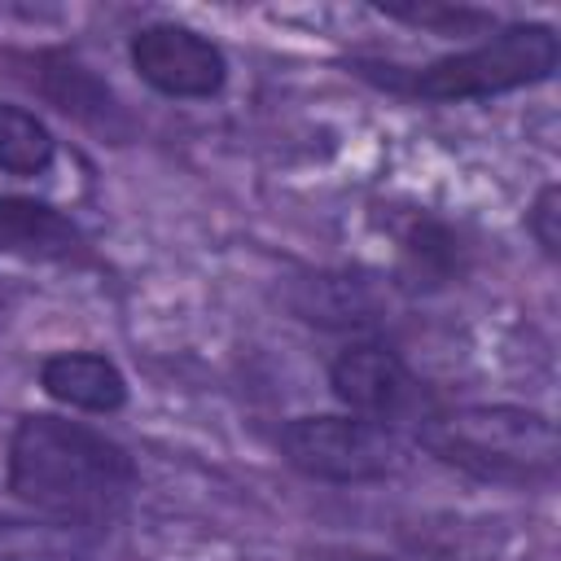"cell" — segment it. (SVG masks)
Masks as SVG:
<instances>
[{
	"label": "cell",
	"instance_id": "6da1fadb",
	"mask_svg": "<svg viewBox=\"0 0 561 561\" xmlns=\"http://www.w3.org/2000/svg\"><path fill=\"white\" fill-rule=\"evenodd\" d=\"M136 482L140 473L127 447L88 421L31 412L9 434L4 486L39 517L101 535L127 513Z\"/></svg>",
	"mask_w": 561,
	"mask_h": 561
},
{
	"label": "cell",
	"instance_id": "7a4b0ae2",
	"mask_svg": "<svg viewBox=\"0 0 561 561\" xmlns=\"http://www.w3.org/2000/svg\"><path fill=\"white\" fill-rule=\"evenodd\" d=\"M557 61H561V39L548 22H508V26H495L486 39H478L460 53L434 57L425 66L355 57L351 70L381 92L451 105V101H486L500 92L543 83V79H552Z\"/></svg>",
	"mask_w": 561,
	"mask_h": 561
},
{
	"label": "cell",
	"instance_id": "3957f363",
	"mask_svg": "<svg viewBox=\"0 0 561 561\" xmlns=\"http://www.w3.org/2000/svg\"><path fill=\"white\" fill-rule=\"evenodd\" d=\"M416 447L434 460L500 486H539L557 478L561 438L548 412L517 403H465L434 408L416 430Z\"/></svg>",
	"mask_w": 561,
	"mask_h": 561
},
{
	"label": "cell",
	"instance_id": "277c9868",
	"mask_svg": "<svg viewBox=\"0 0 561 561\" xmlns=\"http://www.w3.org/2000/svg\"><path fill=\"white\" fill-rule=\"evenodd\" d=\"M276 451L294 473L311 482H333V486L381 482L403 465L399 430L377 425L355 412L289 416L276 430Z\"/></svg>",
	"mask_w": 561,
	"mask_h": 561
},
{
	"label": "cell",
	"instance_id": "5b68a950",
	"mask_svg": "<svg viewBox=\"0 0 561 561\" xmlns=\"http://www.w3.org/2000/svg\"><path fill=\"white\" fill-rule=\"evenodd\" d=\"M329 390L346 412L368 416L390 430H399V425L416 430L438 408L434 390L412 373V364L377 337H359L333 355Z\"/></svg>",
	"mask_w": 561,
	"mask_h": 561
},
{
	"label": "cell",
	"instance_id": "8992f818",
	"mask_svg": "<svg viewBox=\"0 0 561 561\" xmlns=\"http://www.w3.org/2000/svg\"><path fill=\"white\" fill-rule=\"evenodd\" d=\"M127 61L140 83H149L158 96H171V101H210L228 83L224 48L184 22L140 26L127 44Z\"/></svg>",
	"mask_w": 561,
	"mask_h": 561
},
{
	"label": "cell",
	"instance_id": "52a82bcc",
	"mask_svg": "<svg viewBox=\"0 0 561 561\" xmlns=\"http://www.w3.org/2000/svg\"><path fill=\"white\" fill-rule=\"evenodd\" d=\"M26 66H31L26 83H31L48 105H57L66 118L83 123L88 131H96V136L110 140V145L131 140V114H127V105H123L118 92H114L88 61H79L70 48H39V53L26 57Z\"/></svg>",
	"mask_w": 561,
	"mask_h": 561
},
{
	"label": "cell",
	"instance_id": "ba28073f",
	"mask_svg": "<svg viewBox=\"0 0 561 561\" xmlns=\"http://www.w3.org/2000/svg\"><path fill=\"white\" fill-rule=\"evenodd\" d=\"M0 250L31 263H83L88 237L70 210L39 197L0 193Z\"/></svg>",
	"mask_w": 561,
	"mask_h": 561
},
{
	"label": "cell",
	"instance_id": "9c48e42d",
	"mask_svg": "<svg viewBox=\"0 0 561 561\" xmlns=\"http://www.w3.org/2000/svg\"><path fill=\"white\" fill-rule=\"evenodd\" d=\"M289 307L298 320L316 329H333V333H368L386 316L377 285L364 280L359 272H311L294 280Z\"/></svg>",
	"mask_w": 561,
	"mask_h": 561
},
{
	"label": "cell",
	"instance_id": "30bf717a",
	"mask_svg": "<svg viewBox=\"0 0 561 561\" xmlns=\"http://www.w3.org/2000/svg\"><path fill=\"white\" fill-rule=\"evenodd\" d=\"M39 386H44L48 399H57L75 412L110 416V412L127 408V377L101 351H53V355H44L39 359Z\"/></svg>",
	"mask_w": 561,
	"mask_h": 561
},
{
	"label": "cell",
	"instance_id": "8fae6325",
	"mask_svg": "<svg viewBox=\"0 0 561 561\" xmlns=\"http://www.w3.org/2000/svg\"><path fill=\"white\" fill-rule=\"evenodd\" d=\"M469 267V250L460 232L438 215H412L399 232V285L408 294H438L460 280Z\"/></svg>",
	"mask_w": 561,
	"mask_h": 561
},
{
	"label": "cell",
	"instance_id": "7c38bea8",
	"mask_svg": "<svg viewBox=\"0 0 561 561\" xmlns=\"http://www.w3.org/2000/svg\"><path fill=\"white\" fill-rule=\"evenodd\" d=\"M96 530L66 526L53 517H0V561H88Z\"/></svg>",
	"mask_w": 561,
	"mask_h": 561
},
{
	"label": "cell",
	"instance_id": "4fadbf2b",
	"mask_svg": "<svg viewBox=\"0 0 561 561\" xmlns=\"http://www.w3.org/2000/svg\"><path fill=\"white\" fill-rule=\"evenodd\" d=\"M57 140L44 118H35L26 105L0 101V171L18 180H35L53 167Z\"/></svg>",
	"mask_w": 561,
	"mask_h": 561
},
{
	"label": "cell",
	"instance_id": "5bb4252c",
	"mask_svg": "<svg viewBox=\"0 0 561 561\" xmlns=\"http://www.w3.org/2000/svg\"><path fill=\"white\" fill-rule=\"evenodd\" d=\"M381 13L438 31V35H478L482 26H491L495 18L486 9H469V4H386Z\"/></svg>",
	"mask_w": 561,
	"mask_h": 561
},
{
	"label": "cell",
	"instance_id": "9a60e30c",
	"mask_svg": "<svg viewBox=\"0 0 561 561\" xmlns=\"http://www.w3.org/2000/svg\"><path fill=\"white\" fill-rule=\"evenodd\" d=\"M526 232L535 237V245L557 259L561 254V188L557 184H543L526 210Z\"/></svg>",
	"mask_w": 561,
	"mask_h": 561
},
{
	"label": "cell",
	"instance_id": "2e32d148",
	"mask_svg": "<svg viewBox=\"0 0 561 561\" xmlns=\"http://www.w3.org/2000/svg\"><path fill=\"white\" fill-rule=\"evenodd\" d=\"M342 561H386V557H342Z\"/></svg>",
	"mask_w": 561,
	"mask_h": 561
}]
</instances>
